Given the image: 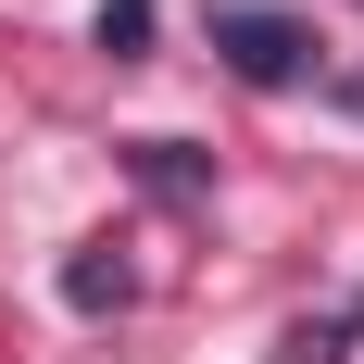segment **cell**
<instances>
[{
	"label": "cell",
	"instance_id": "1",
	"mask_svg": "<svg viewBox=\"0 0 364 364\" xmlns=\"http://www.w3.org/2000/svg\"><path fill=\"white\" fill-rule=\"evenodd\" d=\"M214 50L252 75V88H289V75L314 63V26H289V13H239V0H226V13H214Z\"/></svg>",
	"mask_w": 364,
	"mask_h": 364
}]
</instances>
